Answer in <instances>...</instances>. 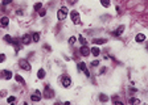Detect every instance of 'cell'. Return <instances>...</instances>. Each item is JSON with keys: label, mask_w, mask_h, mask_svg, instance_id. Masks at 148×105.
<instances>
[{"label": "cell", "mask_w": 148, "mask_h": 105, "mask_svg": "<svg viewBox=\"0 0 148 105\" xmlns=\"http://www.w3.org/2000/svg\"><path fill=\"white\" fill-rule=\"evenodd\" d=\"M66 16H68V8L66 7H61L57 12V18L60 21H63L66 18Z\"/></svg>", "instance_id": "6da1fadb"}, {"label": "cell", "mask_w": 148, "mask_h": 105, "mask_svg": "<svg viewBox=\"0 0 148 105\" xmlns=\"http://www.w3.org/2000/svg\"><path fill=\"white\" fill-rule=\"evenodd\" d=\"M70 18H71V21H73L75 25L81 24V17H79V13H78L77 11H71L70 12Z\"/></svg>", "instance_id": "7a4b0ae2"}, {"label": "cell", "mask_w": 148, "mask_h": 105, "mask_svg": "<svg viewBox=\"0 0 148 105\" xmlns=\"http://www.w3.org/2000/svg\"><path fill=\"white\" fill-rule=\"evenodd\" d=\"M19 66H20V68H23V70H25V71H31V63L28 62L26 59H20L19 60Z\"/></svg>", "instance_id": "3957f363"}, {"label": "cell", "mask_w": 148, "mask_h": 105, "mask_svg": "<svg viewBox=\"0 0 148 105\" xmlns=\"http://www.w3.org/2000/svg\"><path fill=\"white\" fill-rule=\"evenodd\" d=\"M42 95H44V97H45V99H52V97L54 96V91L50 88V87H49V85H46L45 89H44V93Z\"/></svg>", "instance_id": "277c9868"}, {"label": "cell", "mask_w": 148, "mask_h": 105, "mask_svg": "<svg viewBox=\"0 0 148 105\" xmlns=\"http://www.w3.org/2000/svg\"><path fill=\"white\" fill-rule=\"evenodd\" d=\"M61 83H62V85L65 87V88H69L71 84V79L70 76H68V75H63L62 78H61Z\"/></svg>", "instance_id": "5b68a950"}, {"label": "cell", "mask_w": 148, "mask_h": 105, "mask_svg": "<svg viewBox=\"0 0 148 105\" xmlns=\"http://www.w3.org/2000/svg\"><path fill=\"white\" fill-rule=\"evenodd\" d=\"M0 76L3 78V79H5V80H11L12 79V72L9 71V70H3V71L0 72Z\"/></svg>", "instance_id": "8992f818"}, {"label": "cell", "mask_w": 148, "mask_h": 105, "mask_svg": "<svg viewBox=\"0 0 148 105\" xmlns=\"http://www.w3.org/2000/svg\"><path fill=\"white\" fill-rule=\"evenodd\" d=\"M79 53H81L82 57H89V55H90V49H89L86 45H82V47L79 49Z\"/></svg>", "instance_id": "52a82bcc"}, {"label": "cell", "mask_w": 148, "mask_h": 105, "mask_svg": "<svg viewBox=\"0 0 148 105\" xmlns=\"http://www.w3.org/2000/svg\"><path fill=\"white\" fill-rule=\"evenodd\" d=\"M78 68H79V70H81L82 72H85V75H86L87 78L90 76V72H89L87 67H86V64H85L83 62H79V63H78Z\"/></svg>", "instance_id": "ba28073f"}, {"label": "cell", "mask_w": 148, "mask_h": 105, "mask_svg": "<svg viewBox=\"0 0 148 105\" xmlns=\"http://www.w3.org/2000/svg\"><path fill=\"white\" fill-rule=\"evenodd\" d=\"M21 42H23V45H29L32 42V36L31 34H24L21 37Z\"/></svg>", "instance_id": "9c48e42d"}, {"label": "cell", "mask_w": 148, "mask_h": 105, "mask_svg": "<svg viewBox=\"0 0 148 105\" xmlns=\"http://www.w3.org/2000/svg\"><path fill=\"white\" fill-rule=\"evenodd\" d=\"M41 97H42L41 92H40V91H36V92H34V93L31 96V100H32V101H34V102H37V101H40V100H41Z\"/></svg>", "instance_id": "30bf717a"}, {"label": "cell", "mask_w": 148, "mask_h": 105, "mask_svg": "<svg viewBox=\"0 0 148 105\" xmlns=\"http://www.w3.org/2000/svg\"><path fill=\"white\" fill-rule=\"evenodd\" d=\"M20 43H21V41H19L17 38H12V42H11V45H13L15 46V51H19L20 50Z\"/></svg>", "instance_id": "8fae6325"}, {"label": "cell", "mask_w": 148, "mask_h": 105, "mask_svg": "<svg viewBox=\"0 0 148 105\" xmlns=\"http://www.w3.org/2000/svg\"><path fill=\"white\" fill-rule=\"evenodd\" d=\"M106 42H107L106 38H94V40H93L94 45H103V43H106Z\"/></svg>", "instance_id": "7c38bea8"}, {"label": "cell", "mask_w": 148, "mask_h": 105, "mask_svg": "<svg viewBox=\"0 0 148 105\" xmlns=\"http://www.w3.org/2000/svg\"><path fill=\"white\" fill-rule=\"evenodd\" d=\"M135 41H136V42H139V43L144 42V41H145V36H144L143 33H139V34H136V37H135Z\"/></svg>", "instance_id": "4fadbf2b"}, {"label": "cell", "mask_w": 148, "mask_h": 105, "mask_svg": "<svg viewBox=\"0 0 148 105\" xmlns=\"http://www.w3.org/2000/svg\"><path fill=\"white\" fill-rule=\"evenodd\" d=\"M123 32H124V25H120L119 28L116 29V30H114V32H112V34H114V36H116V37H119L120 34L123 33Z\"/></svg>", "instance_id": "5bb4252c"}, {"label": "cell", "mask_w": 148, "mask_h": 105, "mask_svg": "<svg viewBox=\"0 0 148 105\" xmlns=\"http://www.w3.org/2000/svg\"><path fill=\"white\" fill-rule=\"evenodd\" d=\"M8 24H9V18H8V17H1V18H0V25L3 26V28L8 26Z\"/></svg>", "instance_id": "9a60e30c"}, {"label": "cell", "mask_w": 148, "mask_h": 105, "mask_svg": "<svg viewBox=\"0 0 148 105\" xmlns=\"http://www.w3.org/2000/svg\"><path fill=\"white\" fill-rule=\"evenodd\" d=\"M90 54H93L94 57H98V55L100 54V50L97 47V46H94L93 49H90Z\"/></svg>", "instance_id": "2e32d148"}, {"label": "cell", "mask_w": 148, "mask_h": 105, "mask_svg": "<svg viewBox=\"0 0 148 105\" xmlns=\"http://www.w3.org/2000/svg\"><path fill=\"white\" fill-rule=\"evenodd\" d=\"M32 41H33L34 43H37L40 41V33H38V32H34V33L32 34Z\"/></svg>", "instance_id": "e0dca14e"}, {"label": "cell", "mask_w": 148, "mask_h": 105, "mask_svg": "<svg viewBox=\"0 0 148 105\" xmlns=\"http://www.w3.org/2000/svg\"><path fill=\"white\" fill-rule=\"evenodd\" d=\"M99 101L100 102H107L108 101V96H107V95H105V93H100L99 95Z\"/></svg>", "instance_id": "ac0fdd59"}, {"label": "cell", "mask_w": 148, "mask_h": 105, "mask_svg": "<svg viewBox=\"0 0 148 105\" xmlns=\"http://www.w3.org/2000/svg\"><path fill=\"white\" fill-rule=\"evenodd\" d=\"M37 78H38V79H44V78H45V70L40 68L38 72H37Z\"/></svg>", "instance_id": "d6986e66"}, {"label": "cell", "mask_w": 148, "mask_h": 105, "mask_svg": "<svg viewBox=\"0 0 148 105\" xmlns=\"http://www.w3.org/2000/svg\"><path fill=\"white\" fill-rule=\"evenodd\" d=\"M15 79H16V82L21 83V84H24V83H25V80H24V78H23V76H20V75H16V76H15Z\"/></svg>", "instance_id": "ffe728a7"}, {"label": "cell", "mask_w": 148, "mask_h": 105, "mask_svg": "<svg viewBox=\"0 0 148 105\" xmlns=\"http://www.w3.org/2000/svg\"><path fill=\"white\" fill-rule=\"evenodd\" d=\"M100 4H102L105 8H108V7H110V0H100Z\"/></svg>", "instance_id": "44dd1931"}, {"label": "cell", "mask_w": 148, "mask_h": 105, "mask_svg": "<svg viewBox=\"0 0 148 105\" xmlns=\"http://www.w3.org/2000/svg\"><path fill=\"white\" fill-rule=\"evenodd\" d=\"M4 41H5L7 43H11L12 42V37L9 36V34H7V36H4V38H3Z\"/></svg>", "instance_id": "7402d4cb"}, {"label": "cell", "mask_w": 148, "mask_h": 105, "mask_svg": "<svg viewBox=\"0 0 148 105\" xmlns=\"http://www.w3.org/2000/svg\"><path fill=\"white\" fill-rule=\"evenodd\" d=\"M41 8H42V4H41V3H36V4H34V7H33L34 11H40Z\"/></svg>", "instance_id": "603a6c76"}, {"label": "cell", "mask_w": 148, "mask_h": 105, "mask_svg": "<svg viewBox=\"0 0 148 105\" xmlns=\"http://www.w3.org/2000/svg\"><path fill=\"white\" fill-rule=\"evenodd\" d=\"M130 104H139L140 102V100H137V99H135V97H131V99H130Z\"/></svg>", "instance_id": "cb8c5ba5"}, {"label": "cell", "mask_w": 148, "mask_h": 105, "mask_svg": "<svg viewBox=\"0 0 148 105\" xmlns=\"http://www.w3.org/2000/svg\"><path fill=\"white\" fill-rule=\"evenodd\" d=\"M75 42H77V37H70L69 38V43H70V45H74Z\"/></svg>", "instance_id": "d4e9b609"}, {"label": "cell", "mask_w": 148, "mask_h": 105, "mask_svg": "<svg viewBox=\"0 0 148 105\" xmlns=\"http://www.w3.org/2000/svg\"><path fill=\"white\" fill-rule=\"evenodd\" d=\"M78 40H79V42L82 43V45H86V43H87V41L83 38V36H79V37H78Z\"/></svg>", "instance_id": "484cf974"}, {"label": "cell", "mask_w": 148, "mask_h": 105, "mask_svg": "<svg viewBox=\"0 0 148 105\" xmlns=\"http://www.w3.org/2000/svg\"><path fill=\"white\" fill-rule=\"evenodd\" d=\"M7 101H8L9 104H12V102H16V97H13V96H9L8 99H7Z\"/></svg>", "instance_id": "4316f807"}, {"label": "cell", "mask_w": 148, "mask_h": 105, "mask_svg": "<svg viewBox=\"0 0 148 105\" xmlns=\"http://www.w3.org/2000/svg\"><path fill=\"white\" fill-rule=\"evenodd\" d=\"M38 14H40L41 17H44V16L46 14V11H45V9H42V8H41L40 11H38Z\"/></svg>", "instance_id": "83f0119b"}, {"label": "cell", "mask_w": 148, "mask_h": 105, "mask_svg": "<svg viewBox=\"0 0 148 105\" xmlns=\"http://www.w3.org/2000/svg\"><path fill=\"white\" fill-rule=\"evenodd\" d=\"M91 66H93V67H98V66H99V60H93Z\"/></svg>", "instance_id": "f1b7e54d"}, {"label": "cell", "mask_w": 148, "mask_h": 105, "mask_svg": "<svg viewBox=\"0 0 148 105\" xmlns=\"http://www.w3.org/2000/svg\"><path fill=\"white\" fill-rule=\"evenodd\" d=\"M9 3H12V0H3V7H5V5H8Z\"/></svg>", "instance_id": "f546056e"}, {"label": "cell", "mask_w": 148, "mask_h": 105, "mask_svg": "<svg viewBox=\"0 0 148 105\" xmlns=\"http://www.w3.org/2000/svg\"><path fill=\"white\" fill-rule=\"evenodd\" d=\"M4 60H5V55H4V54H0V63H3Z\"/></svg>", "instance_id": "4dcf8cb0"}, {"label": "cell", "mask_w": 148, "mask_h": 105, "mask_svg": "<svg viewBox=\"0 0 148 105\" xmlns=\"http://www.w3.org/2000/svg\"><path fill=\"white\" fill-rule=\"evenodd\" d=\"M106 71H107V67H102V68H100V74H105Z\"/></svg>", "instance_id": "1f68e13d"}, {"label": "cell", "mask_w": 148, "mask_h": 105, "mask_svg": "<svg viewBox=\"0 0 148 105\" xmlns=\"http://www.w3.org/2000/svg\"><path fill=\"white\" fill-rule=\"evenodd\" d=\"M44 47H45L48 51H52V49H50V46H49V45H44Z\"/></svg>", "instance_id": "d6a6232c"}, {"label": "cell", "mask_w": 148, "mask_h": 105, "mask_svg": "<svg viewBox=\"0 0 148 105\" xmlns=\"http://www.w3.org/2000/svg\"><path fill=\"white\" fill-rule=\"evenodd\" d=\"M147 50H148V43H147Z\"/></svg>", "instance_id": "836d02e7"}]
</instances>
